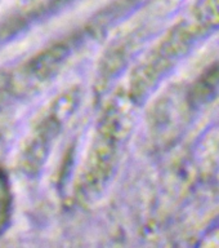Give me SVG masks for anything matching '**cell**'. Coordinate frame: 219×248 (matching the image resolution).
I'll use <instances>...</instances> for the list:
<instances>
[{
    "mask_svg": "<svg viewBox=\"0 0 219 248\" xmlns=\"http://www.w3.org/2000/svg\"><path fill=\"white\" fill-rule=\"evenodd\" d=\"M12 194L11 182L5 170L0 168V235L8 229L12 220Z\"/></svg>",
    "mask_w": 219,
    "mask_h": 248,
    "instance_id": "6da1fadb",
    "label": "cell"
},
{
    "mask_svg": "<svg viewBox=\"0 0 219 248\" xmlns=\"http://www.w3.org/2000/svg\"><path fill=\"white\" fill-rule=\"evenodd\" d=\"M193 16L201 26H219V0H197Z\"/></svg>",
    "mask_w": 219,
    "mask_h": 248,
    "instance_id": "7a4b0ae2",
    "label": "cell"
}]
</instances>
